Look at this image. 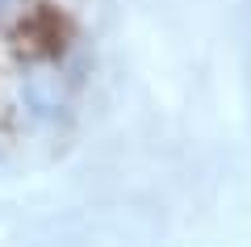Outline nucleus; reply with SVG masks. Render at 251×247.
Instances as JSON below:
<instances>
[{
	"mask_svg": "<svg viewBox=\"0 0 251 247\" xmlns=\"http://www.w3.org/2000/svg\"><path fill=\"white\" fill-rule=\"evenodd\" d=\"M9 4H13V0H0V13H4V9H9Z\"/></svg>",
	"mask_w": 251,
	"mask_h": 247,
	"instance_id": "nucleus-1",
	"label": "nucleus"
}]
</instances>
